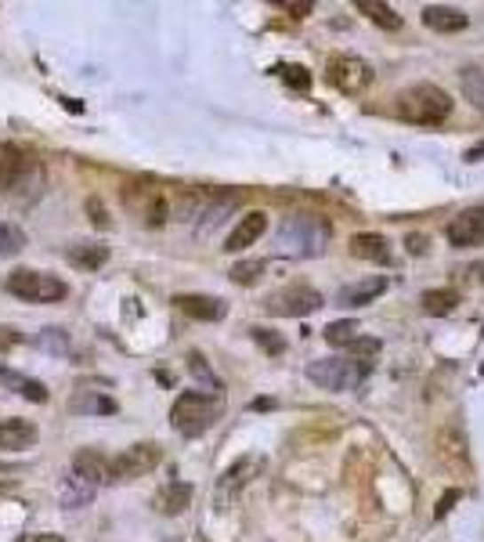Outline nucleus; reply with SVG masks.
I'll list each match as a JSON object with an SVG mask.
<instances>
[{
  "label": "nucleus",
  "instance_id": "obj_16",
  "mask_svg": "<svg viewBox=\"0 0 484 542\" xmlns=\"http://www.w3.org/2000/svg\"><path fill=\"white\" fill-rule=\"evenodd\" d=\"M351 257L358 260H372V264H391V243L376 232H361V235H351Z\"/></svg>",
  "mask_w": 484,
  "mask_h": 542
},
{
  "label": "nucleus",
  "instance_id": "obj_40",
  "mask_svg": "<svg viewBox=\"0 0 484 542\" xmlns=\"http://www.w3.org/2000/svg\"><path fill=\"white\" fill-rule=\"evenodd\" d=\"M480 155H484V145H477V148H470V152H466V159H470V163H473V159H480Z\"/></svg>",
  "mask_w": 484,
  "mask_h": 542
},
{
  "label": "nucleus",
  "instance_id": "obj_14",
  "mask_svg": "<svg viewBox=\"0 0 484 542\" xmlns=\"http://www.w3.org/2000/svg\"><path fill=\"white\" fill-rule=\"evenodd\" d=\"M264 232H267V213L253 210V213H246L242 221L232 228V235H228V243H225V250H228V253H239V250L253 246V243H257Z\"/></svg>",
  "mask_w": 484,
  "mask_h": 542
},
{
  "label": "nucleus",
  "instance_id": "obj_10",
  "mask_svg": "<svg viewBox=\"0 0 484 542\" xmlns=\"http://www.w3.org/2000/svg\"><path fill=\"white\" fill-rule=\"evenodd\" d=\"M73 474H76L83 484H91V488H98V484H113L109 456H101L98 449H80V452L73 456Z\"/></svg>",
  "mask_w": 484,
  "mask_h": 542
},
{
  "label": "nucleus",
  "instance_id": "obj_23",
  "mask_svg": "<svg viewBox=\"0 0 484 542\" xmlns=\"http://www.w3.org/2000/svg\"><path fill=\"white\" fill-rule=\"evenodd\" d=\"M459 307V293L456 290H426L423 293V311L426 315H452Z\"/></svg>",
  "mask_w": 484,
  "mask_h": 542
},
{
  "label": "nucleus",
  "instance_id": "obj_17",
  "mask_svg": "<svg viewBox=\"0 0 484 542\" xmlns=\"http://www.w3.org/2000/svg\"><path fill=\"white\" fill-rule=\"evenodd\" d=\"M384 290H387V279H384V275H372V279H361V283L344 286L337 300H340L344 307H361V304H372Z\"/></svg>",
  "mask_w": 484,
  "mask_h": 542
},
{
  "label": "nucleus",
  "instance_id": "obj_1",
  "mask_svg": "<svg viewBox=\"0 0 484 542\" xmlns=\"http://www.w3.org/2000/svg\"><path fill=\"white\" fill-rule=\"evenodd\" d=\"M333 239V225L318 213H290L279 225L275 235V253L290 257V260H307V257H321Z\"/></svg>",
  "mask_w": 484,
  "mask_h": 542
},
{
  "label": "nucleus",
  "instance_id": "obj_19",
  "mask_svg": "<svg viewBox=\"0 0 484 542\" xmlns=\"http://www.w3.org/2000/svg\"><path fill=\"white\" fill-rule=\"evenodd\" d=\"M354 12H361V15H369L380 29H401V15L391 8V4H380V0H358L354 4Z\"/></svg>",
  "mask_w": 484,
  "mask_h": 542
},
{
  "label": "nucleus",
  "instance_id": "obj_37",
  "mask_svg": "<svg viewBox=\"0 0 484 542\" xmlns=\"http://www.w3.org/2000/svg\"><path fill=\"white\" fill-rule=\"evenodd\" d=\"M409 253H426V235H409Z\"/></svg>",
  "mask_w": 484,
  "mask_h": 542
},
{
  "label": "nucleus",
  "instance_id": "obj_24",
  "mask_svg": "<svg viewBox=\"0 0 484 542\" xmlns=\"http://www.w3.org/2000/svg\"><path fill=\"white\" fill-rule=\"evenodd\" d=\"M321 337H326L333 347H351L358 340V322L344 318V322H329L326 330H321Z\"/></svg>",
  "mask_w": 484,
  "mask_h": 542
},
{
  "label": "nucleus",
  "instance_id": "obj_28",
  "mask_svg": "<svg viewBox=\"0 0 484 542\" xmlns=\"http://www.w3.org/2000/svg\"><path fill=\"white\" fill-rule=\"evenodd\" d=\"M264 267H267L264 260H239V264L228 271V275H232L235 286H253V283L264 275Z\"/></svg>",
  "mask_w": 484,
  "mask_h": 542
},
{
  "label": "nucleus",
  "instance_id": "obj_38",
  "mask_svg": "<svg viewBox=\"0 0 484 542\" xmlns=\"http://www.w3.org/2000/svg\"><path fill=\"white\" fill-rule=\"evenodd\" d=\"M22 542H66L62 535H51V531H40V535H26Z\"/></svg>",
  "mask_w": 484,
  "mask_h": 542
},
{
  "label": "nucleus",
  "instance_id": "obj_12",
  "mask_svg": "<svg viewBox=\"0 0 484 542\" xmlns=\"http://www.w3.org/2000/svg\"><path fill=\"white\" fill-rule=\"evenodd\" d=\"M40 442V430L29 419H0V449L8 452H22L33 449Z\"/></svg>",
  "mask_w": 484,
  "mask_h": 542
},
{
  "label": "nucleus",
  "instance_id": "obj_3",
  "mask_svg": "<svg viewBox=\"0 0 484 542\" xmlns=\"http://www.w3.org/2000/svg\"><path fill=\"white\" fill-rule=\"evenodd\" d=\"M225 412V398L221 395H210V391H185L178 395L174 409H171V423L178 434L185 438H199L202 430H210L213 423L221 419Z\"/></svg>",
  "mask_w": 484,
  "mask_h": 542
},
{
  "label": "nucleus",
  "instance_id": "obj_36",
  "mask_svg": "<svg viewBox=\"0 0 484 542\" xmlns=\"http://www.w3.org/2000/svg\"><path fill=\"white\" fill-rule=\"evenodd\" d=\"M87 210H91V221H94L98 228H109V213H105V206H101L98 199H91Z\"/></svg>",
  "mask_w": 484,
  "mask_h": 542
},
{
  "label": "nucleus",
  "instance_id": "obj_29",
  "mask_svg": "<svg viewBox=\"0 0 484 542\" xmlns=\"http://www.w3.org/2000/svg\"><path fill=\"white\" fill-rule=\"evenodd\" d=\"M250 337L267 351V355H282L286 351V340L275 333V330H264V325H253V330H250Z\"/></svg>",
  "mask_w": 484,
  "mask_h": 542
},
{
  "label": "nucleus",
  "instance_id": "obj_22",
  "mask_svg": "<svg viewBox=\"0 0 484 542\" xmlns=\"http://www.w3.org/2000/svg\"><path fill=\"white\" fill-rule=\"evenodd\" d=\"M188 499H192V488L188 484H167L163 492H159V499H155V506L163 510V514H181L185 506H188Z\"/></svg>",
  "mask_w": 484,
  "mask_h": 542
},
{
  "label": "nucleus",
  "instance_id": "obj_31",
  "mask_svg": "<svg viewBox=\"0 0 484 542\" xmlns=\"http://www.w3.org/2000/svg\"><path fill=\"white\" fill-rule=\"evenodd\" d=\"M279 76H282L290 87H297V91H307V87H311V73H307L304 66H279Z\"/></svg>",
  "mask_w": 484,
  "mask_h": 542
},
{
  "label": "nucleus",
  "instance_id": "obj_11",
  "mask_svg": "<svg viewBox=\"0 0 484 542\" xmlns=\"http://www.w3.org/2000/svg\"><path fill=\"white\" fill-rule=\"evenodd\" d=\"M174 304H178L181 315H188L195 322H221L225 311H228L221 297H206V293H178Z\"/></svg>",
  "mask_w": 484,
  "mask_h": 542
},
{
  "label": "nucleus",
  "instance_id": "obj_9",
  "mask_svg": "<svg viewBox=\"0 0 484 542\" xmlns=\"http://www.w3.org/2000/svg\"><path fill=\"white\" fill-rule=\"evenodd\" d=\"M448 243L456 250H470L484 243V206H470L448 221Z\"/></svg>",
  "mask_w": 484,
  "mask_h": 542
},
{
  "label": "nucleus",
  "instance_id": "obj_39",
  "mask_svg": "<svg viewBox=\"0 0 484 542\" xmlns=\"http://www.w3.org/2000/svg\"><path fill=\"white\" fill-rule=\"evenodd\" d=\"M282 8H286V12H293V15H300V19L311 12V4H307V0H304V4H286V0H282Z\"/></svg>",
  "mask_w": 484,
  "mask_h": 542
},
{
  "label": "nucleus",
  "instance_id": "obj_18",
  "mask_svg": "<svg viewBox=\"0 0 484 542\" xmlns=\"http://www.w3.org/2000/svg\"><path fill=\"white\" fill-rule=\"evenodd\" d=\"M69 409L80 412V416H113L116 412V402L109 395H98V391H76L69 398Z\"/></svg>",
  "mask_w": 484,
  "mask_h": 542
},
{
  "label": "nucleus",
  "instance_id": "obj_26",
  "mask_svg": "<svg viewBox=\"0 0 484 542\" xmlns=\"http://www.w3.org/2000/svg\"><path fill=\"white\" fill-rule=\"evenodd\" d=\"M253 470H260V459H242V463H235V466L221 477V488H225V492H235V488H242V484L250 481Z\"/></svg>",
  "mask_w": 484,
  "mask_h": 542
},
{
  "label": "nucleus",
  "instance_id": "obj_27",
  "mask_svg": "<svg viewBox=\"0 0 484 542\" xmlns=\"http://www.w3.org/2000/svg\"><path fill=\"white\" fill-rule=\"evenodd\" d=\"M22 246H26V232L0 221V257H15V253H22Z\"/></svg>",
  "mask_w": 484,
  "mask_h": 542
},
{
  "label": "nucleus",
  "instance_id": "obj_35",
  "mask_svg": "<svg viewBox=\"0 0 484 542\" xmlns=\"http://www.w3.org/2000/svg\"><path fill=\"white\" fill-rule=\"evenodd\" d=\"M459 496H463L459 488H448V492H445V496L438 499V510H434V517H445V514L452 510V503H459Z\"/></svg>",
  "mask_w": 484,
  "mask_h": 542
},
{
  "label": "nucleus",
  "instance_id": "obj_15",
  "mask_svg": "<svg viewBox=\"0 0 484 542\" xmlns=\"http://www.w3.org/2000/svg\"><path fill=\"white\" fill-rule=\"evenodd\" d=\"M29 174V159L15 145H0V192H12Z\"/></svg>",
  "mask_w": 484,
  "mask_h": 542
},
{
  "label": "nucleus",
  "instance_id": "obj_25",
  "mask_svg": "<svg viewBox=\"0 0 484 542\" xmlns=\"http://www.w3.org/2000/svg\"><path fill=\"white\" fill-rule=\"evenodd\" d=\"M91 496H94V488H91V484H83L76 474H69V477L62 481V499H66V506H69V510H76V506L91 503Z\"/></svg>",
  "mask_w": 484,
  "mask_h": 542
},
{
  "label": "nucleus",
  "instance_id": "obj_13",
  "mask_svg": "<svg viewBox=\"0 0 484 542\" xmlns=\"http://www.w3.org/2000/svg\"><path fill=\"white\" fill-rule=\"evenodd\" d=\"M423 26L434 29V33H463L470 26L463 8H448V4H430L423 8Z\"/></svg>",
  "mask_w": 484,
  "mask_h": 542
},
{
  "label": "nucleus",
  "instance_id": "obj_5",
  "mask_svg": "<svg viewBox=\"0 0 484 542\" xmlns=\"http://www.w3.org/2000/svg\"><path fill=\"white\" fill-rule=\"evenodd\" d=\"M8 293L19 300H29V304H59L69 297V286L59 275H47V271L19 267L8 275Z\"/></svg>",
  "mask_w": 484,
  "mask_h": 542
},
{
  "label": "nucleus",
  "instance_id": "obj_6",
  "mask_svg": "<svg viewBox=\"0 0 484 542\" xmlns=\"http://www.w3.org/2000/svg\"><path fill=\"white\" fill-rule=\"evenodd\" d=\"M264 307L272 311V315H282V318H304V315H314L321 307V293L304 286V283H293V286H286V290L267 297Z\"/></svg>",
  "mask_w": 484,
  "mask_h": 542
},
{
  "label": "nucleus",
  "instance_id": "obj_4",
  "mask_svg": "<svg viewBox=\"0 0 484 542\" xmlns=\"http://www.w3.org/2000/svg\"><path fill=\"white\" fill-rule=\"evenodd\" d=\"M369 372L372 362H358V358H321L307 365V379L326 391H354Z\"/></svg>",
  "mask_w": 484,
  "mask_h": 542
},
{
  "label": "nucleus",
  "instance_id": "obj_30",
  "mask_svg": "<svg viewBox=\"0 0 484 542\" xmlns=\"http://www.w3.org/2000/svg\"><path fill=\"white\" fill-rule=\"evenodd\" d=\"M36 347H44V351H51V355H66V351H69V337L51 325V330H44V333L36 337Z\"/></svg>",
  "mask_w": 484,
  "mask_h": 542
},
{
  "label": "nucleus",
  "instance_id": "obj_7",
  "mask_svg": "<svg viewBox=\"0 0 484 542\" xmlns=\"http://www.w3.org/2000/svg\"><path fill=\"white\" fill-rule=\"evenodd\" d=\"M159 459H163V452H159V445L141 442V445L123 449L116 459H109V470H113V481H134V477H145L148 470H155V466H159Z\"/></svg>",
  "mask_w": 484,
  "mask_h": 542
},
{
  "label": "nucleus",
  "instance_id": "obj_34",
  "mask_svg": "<svg viewBox=\"0 0 484 542\" xmlns=\"http://www.w3.org/2000/svg\"><path fill=\"white\" fill-rule=\"evenodd\" d=\"M188 362H192V372H195L199 379H206V384H210L213 391H221V384H218V376H213V372L206 369V362H202V355H188Z\"/></svg>",
  "mask_w": 484,
  "mask_h": 542
},
{
  "label": "nucleus",
  "instance_id": "obj_33",
  "mask_svg": "<svg viewBox=\"0 0 484 542\" xmlns=\"http://www.w3.org/2000/svg\"><path fill=\"white\" fill-rule=\"evenodd\" d=\"M347 351H351L347 358H358V362H372L376 355H380V340H361V337H358V340H354Z\"/></svg>",
  "mask_w": 484,
  "mask_h": 542
},
{
  "label": "nucleus",
  "instance_id": "obj_32",
  "mask_svg": "<svg viewBox=\"0 0 484 542\" xmlns=\"http://www.w3.org/2000/svg\"><path fill=\"white\" fill-rule=\"evenodd\" d=\"M463 87H466V94L484 108V73H477V69H466L463 73Z\"/></svg>",
  "mask_w": 484,
  "mask_h": 542
},
{
  "label": "nucleus",
  "instance_id": "obj_20",
  "mask_svg": "<svg viewBox=\"0 0 484 542\" xmlns=\"http://www.w3.org/2000/svg\"><path fill=\"white\" fill-rule=\"evenodd\" d=\"M69 260L76 267L94 271V267H101L105 260H109V246H101V243H76V246H69Z\"/></svg>",
  "mask_w": 484,
  "mask_h": 542
},
{
  "label": "nucleus",
  "instance_id": "obj_8",
  "mask_svg": "<svg viewBox=\"0 0 484 542\" xmlns=\"http://www.w3.org/2000/svg\"><path fill=\"white\" fill-rule=\"evenodd\" d=\"M326 76L337 91L344 94H361L369 84H372V66L354 59V54H337V59H329L326 66Z\"/></svg>",
  "mask_w": 484,
  "mask_h": 542
},
{
  "label": "nucleus",
  "instance_id": "obj_21",
  "mask_svg": "<svg viewBox=\"0 0 484 542\" xmlns=\"http://www.w3.org/2000/svg\"><path fill=\"white\" fill-rule=\"evenodd\" d=\"M0 384H8V387H15L22 398H29V402H47V387L40 384V379H29V376H19V372H12V369H0Z\"/></svg>",
  "mask_w": 484,
  "mask_h": 542
},
{
  "label": "nucleus",
  "instance_id": "obj_2",
  "mask_svg": "<svg viewBox=\"0 0 484 542\" xmlns=\"http://www.w3.org/2000/svg\"><path fill=\"white\" fill-rule=\"evenodd\" d=\"M452 94L434 84H416L398 94V116L416 127H441L452 116Z\"/></svg>",
  "mask_w": 484,
  "mask_h": 542
}]
</instances>
